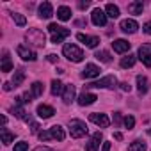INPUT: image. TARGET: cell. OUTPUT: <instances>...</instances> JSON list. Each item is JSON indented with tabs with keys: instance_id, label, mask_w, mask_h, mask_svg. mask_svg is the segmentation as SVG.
Masks as SVG:
<instances>
[{
	"instance_id": "9a60e30c",
	"label": "cell",
	"mask_w": 151,
	"mask_h": 151,
	"mask_svg": "<svg viewBox=\"0 0 151 151\" xmlns=\"http://www.w3.org/2000/svg\"><path fill=\"white\" fill-rule=\"evenodd\" d=\"M52 16H53V7H52V4H50V2H43V4L39 6V18L48 20V18H52Z\"/></svg>"
},
{
	"instance_id": "ffe728a7",
	"label": "cell",
	"mask_w": 151,
	"mask_h": 151,
	"mask_svg": "<svg viewBox=\"0 0 151 151\" xmlns=\"http://www.w3.org/2000/svg\"><path fill=\"white\" fill-rule=\"evenodd\" d=\"M50 133H52V139H55V140H64V139H66V132H64V128L59 126V124L52 126V128H50Z\"/></svg>"
},
{
	"instance_id": "f6af8a7d",
	"label": "cell",
	"mask_w": 151,
	"mask_h": 151,
	"mask_svg": "<svg viewBox=\"0 0 151 151\" xmlns=\"http://www.w3.org/2000/svg\"><path fill=\"white\" fill-rule=\"evenodd\" d=\"M101 151H110V142H103V149Z\"/></svg>"
},
{
	"instance_id": "7bdbcfd3",
	"label": "cell",
	"mask_w": 151,
	"mask_h": 151,
	"mask_svg": "<svg viewBox=\"0 0 151 151\" xmlns=\"http://www.w3.org/2000/svg\"><path fill=\"white\" fill-rule=\"evenodd\" d=\"M13 87H14V86H13L11 82H6V84H4V91H11Z\"/></svg>"
},
{
	"instance_id": "bcb514c9",
	"label": "cell",
	"mask_w": 151,
	"mask_h": 151,
	"mask_svg": "<svg viewBox=\"0 0 151 151\" xmlns=\"http://www.w3.org/2000/svg\"><path fill=\"white\" fill-rule=\"evenodd\" d=\"M34 151H53V149H50V147H41V146H39V147H36Z\"/></svg>"
},
{
	"instance_id": "f35d334b",
	"label": "cell",
	"mask_w": 151,
	"mask_h": 151,
	"mask_svg": "<svg viewBox=\"0 0 151 151\" xmlns=\"http://www.w3.org/2000/svg\"><path fill=\"white\" fill-rule=\"evenodd\" d=\"M119 87H121V91H124V93H130V91H132V86H130L128 82H123V84H119Z\"/></svg>"
},
{
	"instance_id": "f546056e",
	"label": "cell",
	"mask_w": 151,
	"mask_h": 151,
	"mask_svg": "<svg viewBox=\"0 0 151 151\" xmlns=\"http://www.w3.org/2000/svg\"><path fill=\"white\" fill-rule=\"evenodd\" d=\"M11 114H14L18 119H25V117H27V116H25V110H23V107H22V105L13 107V109H11Z\"/></svg>"
},
{
	"instance_id": "603a6c76",
	"label": "cell",
	"mask_w": 151,
	"mask_h": 151,
	"mask_svg": "<svg viewBox=\"0 0 151 151\" xmlns=\"http://www.w3.org/2000/svg\"><path fill=\"white\" fill-rule=\"evenodd\" d=\"M23 80H25V69H16L14 71V77H13V86L14 87H20L22 84H23Z\"/></svg>"
},
{
	"instance_id": "ee69618b",
	"label": "cell",
	"mask_w": 151,
	"mask_h": 151,
	"mask_svg": "<svg viewBox=\"0 0 151 151\" xmlns=\"http://www.w3.org/2000/svg\"><path fill=\"white\" fill-rule=\"evenodd\" d=\"M89 6H91L89 2H80V4H78V7H80V9H87Z\"/></svg>"
},
{
	"instance_id": "7a4b0ae2",
	"label": "cell",
	"mask_w": 151,
	"mask_h": 151,
	"mask_svg": "<svg viewBox=\"0 0 151 151\" xmlns=\"http://www.w3.org/2000/svg\"><path fill=\"white\" fill-rule=\"evenodd\" d=\"M48 30H50V34H52V43H62L69 34H71V30L69 29H64V27H60V25H57V23H50L48 25Z\"/></svg>"
},
{
	"instance_id": "6da1fadb",
	"label": "cell",
	"mask_w": 151,
	"mask_h": 151,
	"mask_svg": "<svg viewBox=\"0 0 151 151\" xmlns=\"http://www.w3.org/2000/svg\"><path fill=\"white\" fill-rule=\"evenodd\" d=\"M62 55L71 62H82L84 60V52L73 43H66L62 46Z\"/></svg>"
},
{
	"instance_id": "60d3db41",
	"label": "cell",
	"mask_w": 151,
	"mask_h": 151,
	"mask_svg": "<svg viewBox=\"0 0 151 151\" xmlns=\"http://www.w3.org/2000/svg\"><path fill=\"white\" fill-rule=\"evenodd\" d=\"M48 60H50V62H57V60H59V57H57L55 53H50V55H48Z\"/></svg>"
},
{
	"instance_id": "d6986e66",
	"label": "cell",
	"mask_w": 151,
	"mask_h": 151,
	"mask_svg": "<svg viewBox=\"0 0 151 151\" xmlns=\"http://www.w3.org/2000/svg\"><path fill=\"white\" fill-rule=\"evenodd\" d=\"M137 89H139V94H146L147 89H149V80L144 77V75H139L137 77Z\"/></svg>"
},
{
	"instance_id": "4fadbf2b",
	"label": "cell",
	"mask_w": 151,
	"mask_h": 151,
	"mask_svg": "<svg viewBox=\"0 0 151 151\" xmlns=\"http://www.w3.org/2000/svg\"><path fill=\"white\" fill-rule=\"evenodd\" d=\"M137 29H139V23L135 22V20H123L121 22V30L124 32V34H135L137 32Z\"/></svg>"
},
{
	"instance_id": "ba28073f",
	"label": "cell",
	"mask_w": 151,
	"mask_h": 151,
	"mask_svg": "<svg viewBox=\"0 0 151 151\" xmlns=\"http://www.w3.org/2000/svg\"><path fill=\"white\" fill-rule=\"evenodd\" d=\"M89 119H91L96 126H100V128H107V126L110 124L109 117H107L105 114H100V112H93V114H89Z\"/></svg>"
},
{
	"instance_id": "9c48e42d",
	"label": "cell",
	"mask_w": 151,
	"mask_h": 151,
	"mask_svg": "<svg viewBox=\"0 0 151 151\" xmlns=\"http://www.w3.org/2000/svg\"><path fill=\"white\" fill-rule=\"evenodd\" d=\"M101 140H103V135H101V132H96V133H94V135L89 139V142L86 144V151H98V147H100Z\"/></svg>"
},
{
	"instance_id": "5b68a950",
	"label": "cell",
	"mask_w": 151,
	"mask_h": 151,
	"mask_svg": "<svg viewBox=\"0 0 151 151\" xmlns=\"http://www.w3.org/2000/svg\"><path fill=\"white\" fill-rule=\"evenodd\" d=\"M25 37H27V41H29L30 45H34V46H37V48L45 46V41H46L45 34H43L41 30H37V29H30Z\"/></svg>"
},
{
	"instance_id": "5bb4252c",
	"label": "cell",
	"mask_w": 151,
	"mask_h": 151,
	"mask_svg": "<svg viewBox=\"0 0 151 151\" xmlns=\"http://www.w3.org/2000/svg\"><path fill=\"white\" fill-rule=\"evenodd\" d=\"M75 86L73 84H68V86H64V91H62V101L66 103V105H69L73 100H75Z\"/></svg>"
},
{
	"instance_id": "8d00e7d4",
	"label": "cell",
	"mask_w": 151,
	"mask_h": 151,
	"mask_svg": "<svg viewBox=\"0 0 151 151\" xmlns=\"http://www.w3.org/2000/svg\"><path fill=\"white\" fill-rule=\"evenodd\" d=\"M32 98H34V94H32V93H25V94L22 96V103H30V101H32Z\"/></svg>"
},
{
	"instance_id": "83f0119b",
	"label": "cell",
	"mask_w": 151,
	"mask_h": 151,
	"mask_svg": "<svg viewBox=\"0 0 151 151\" xmlns=\"http://www.w3.org/2000/svg\"><path fill=\"white\" fill-rule=\"evenodd\" d=\"M128 151H146V142H142V140H133V142L128 146Z\"/></svg>"
},
{
	"instance_id": "52a82bcc",
	"label": "cell",
	"mask_w": 151,
	"mask_h": 151,
	"mask_svg": "<svg viewBox=\"0 0 151 151\" xmlns=\"http://www.w3.org/2000/svg\"><path fill=\"white\" fill-rule=\"evenodd\" d=\"M16 52H18V55L23 59V60H36L37 59V53L34 52V50H30L29 46H25V45H20L18 48H16Z\"/></svg>"
},
{
	"instance_id": "836d02e7",
	"label": "cell",
	"mask_w": 151,
	"mask_h": 151,
	"mask_svg": "<svg viewBox=\"0 0 151 151\" xmlns=\"http://www.w3.org/2000/svg\"><path fill=\"white\" fill-rule=\"evenodd\" d=\"M124 126H126L128 130H132V128L135 126V119H133V116H126V117H124Z\"/></svg>"
},
{
	"instance_id": "7c38bea8",
	"label": "cell",
	"mask_w": 151,
	"mask_h": 151,
	"mask_svg": "<svg viewBox=\"0 0 151 151\" xmlns=\"http://www.w3.org/2000/svg\"><path fill=\"white\" fill-rule=\"evenodd\" d=\"M77 39L86 43L89 48H96L100 45V37L98 36H87V34H77Z\"/></svg>"
},
{
	"instance_id": "44dd1931",
	"label": "cell",
	"mask_w": 151,
	"mask_h": 151,
	"mask_svg": "<svg viewBox=\"0 0 151 151\" xmlns=\"http://www.w3.org/2000/svg\"><path fill=\"white\" fill-rule=\"evenodd\" d=\"M2 69L4 73H9L11 69H13V62H11V57H9V52L7 50H4V53H2Z\"/></svg>"
},
{
	"instance_id": "484cf974",
	"label": "cell",
	"mask_w": 151,
	"mask_h": 151,
	"mask_svg": "<svg viewBox=\"0 0 151 151\" xmlns=\"http://www.w3.org/2000/svg\"><path fill=\"white\" fill-rule=\"evenodd\" d=\"M0 135H2V142H4V146H9V144L14 140V133H11L7 128H2Z\"/></svg>"
},
{
	"instance_id": "e575fe53",
	"label": "cell",
	"mask_w": 151,
	"mask_h": 151,
	"mask_svg": "<svg viewBox=\"0 0 151 151\" xmlns=\"http://www.w3.org/2000/svg\"><path fill=\"white\" fill-rule=\"evenodd\" d=\"M25 121H27V123L30 124V132H32V133H37V128H39V124H37L36 121H32V119H30L29 116L25 117Z\"/></svg>"
},
{
	"instance_id": "c3c4849f",
	"label": "cell",
	"mask_w": 151,
	"mask_h": 151,
	"mask_svg": "<svg viewBox=\"0 0 151 151\" xmlns=\"http://www.w3.org/2000/svg\"><path fill=\"white\" fill-rule=\"evenodd\" d=\"M147 133H149V135H151V128H149V130H147Z\"/></svg>"
},
{
	"instance_id": "d6a6232c",
	"label": "cell",
	"mask_w": 151,
	"mask_h": 151,
	"mask_svg": "<svg viewBox=\"0 0 151 151\" xmlns=\"http://www.w3.org/2000/svg\"><path fill=\"white\" fill-rule=\"evenodd\" d=\"M98 60H101V62H110V53L109 52H105V50H101V52H96V55H94Z\"/></svg>"
},
{
	"instance_id": "8fae6325",
	"label": "cell",
	"mask_w": 151,
	"mask_h": 151,
	"mask_svg": "<svg viewBox=\"0 0 151 151\" xmlns=\"http://www.w3.org/2000/svg\"><path fill=\"white\" fill-rule=\"evenodd\" d=\"M80 77L82 78H96V77H100V68L96 64H87L84 68V71L80 73Z\"/></svg>"
},
{
	"instance_id": "f1b7e54d",
	"label": "cell",
	"mask_w": 151,
	"mask_h": 151,
	"mask_svg": "<svg viewBox=\"0 0 151 151\" xmlns=\"http://www.w3.org/2000/svg\"><path fill=\"white\" fill-rule=\"evenodd\" d=\"M105 11H107V16H110V18H117L119 16V7L114 6V4H107Z\"/></svg>"
},
{
	"instance_id": "ab89813d",
	"label": "cell",
	"mask_w": 151,
	"mask_h": 151,
	"mask_svg": "<svg viewBox=\"0 0 151 151\" xmlns=\"http://www.w3.org/2000/svg\"><path fill=\"white\" fill-rule=\"evenodd\" d=\"M142 29H144V32H146V34H149V36H151V22L144 23V27H142Z\"/></svg>"
},
{
	"instance_id": "74e56055",
	"label": "cell",
	"mask_w": 151,
	"mask_h": 151,
	"mask_svg": "<svg viewBox=\"0 0 151 151\" xmlns=\"http://www.w3.org/2000/svg\"><path fill=\"white\" fill-rule=\"evenodd\" d=\"M37 135H39V139H41V140H50V139H52V133H50V130H48V132H39Z\"/></svg>"
},
{
	"instance_id": "3957f363",
	"label": "cell",
	"mask_w": 151,
	"mask_h": 151,
	"mask_svg": "<svg viewBox=\"0 0 151 151\" xmlns=\"http://www.w3.org/2000/svg\"><path fill=\"white\" fill-rule=\"evenodd\" d=\"M69 133L73 139H80L87 133V124L80 119H71L69 121Z\"/></svg>"
},
{
	"instance_id": "4dcf8cb0",
	"label": "cell",
	"mask_w": 151,
	"mask_h": 151,
	"mask_svg": "<svg viewBox=\"0 0 151 151\" xmlns=\"http://www.w3.org/2000/svg\"><path fill=\"white\" fill-rule=\"evenodd\" d=\"M13 20H14V23H16L18 27H25V23H27L25 16L20 14V13H13Z\"/></svg>"
},
{
	"instance_id": "ac0fdd59",
	"label": "cell",
	"mask_w": 151,
	"mask_h": 151,
	"mask_svg": "<svg viewBox=\"0 0 151 151\" xmlns=\"http://www.w3.org/2000/svg\"><path fill=\"white\" fill-rule=\"evenodd\" d=\"M36 112H37V116H39L41 119H50V117L55 114V110H53L50 105H39Z\"/></svg>"
},
{
	"instance_id": "30bf717a",
	"label": "cell",
	"mask_w": 151,
	"mask_h": 151,
	"mask_svg": "<svg viewBox=\"0 0 151 151\" xmlns=\"http://www.w3.org/2000/svg\"><path fill=\"white\" fill-rule=\"evenodd\" d=\"M91 20L96 27H105L107 25V14L101 11V9H94L93 14H91Z\"/></svg>"
},
{
	"instance_id": "d590c367",
	"label": "cell",
	"mask_w": 151,
	"mask_h": 151,
	"mask_svg": "<svg viewBox=\"0 0 151 151\" xmlns=\"http://www.w3.org/2000/svg\"><path fill=\"white\" fill-rule=\"evenodd\" d=\"M29 149V144L27 142H18L14 144V151H27Z\"/></svg>"
},
{
	"instance_id": "2e32d148",
	"label": "cell",
	"mask_w": 151,
	"mask_h": 151,
	"mask_svg": "<svg viewBox=\"0 0 151 151\" xmlns=\"http://www.w3.org/2000/svg\"><path fill=\"white\" fill-rule=\"evenodd\" d=\"M96 100H98V98H96V94H93V93H82V94L78 96V105L87 107V105H93Z\"/></svg>"
},
{
	"instance_id": "b9f144b4",
	"label": "cell",
	"mask_w": 151,
	"mask_h": 151,
	"mask_svg": "<svg viewBox=\"0 0 151 151\" xmlns=\"http://www.w3.org/2000/svg\"><path fill=\"white\" fill-rule=\"evenodd\" d=\"M114 123H116V124H119V123H121V114H119V112H116V114H114Z\"/></svg>"
},
{
	"instance_id": "7dc6e473",
	"label": "cell",
	"mask_w": 151,
	"mask_h": 151,
	"mask_svg": "<svg viewBox=\"0 0 151 151\" xmlns=\"http://www.w3.org/2000/svg\"><path fill=\"white\" fill-rule=\"evenodd\" d=\"M114 137H116V139H117V140H121V139H123V135H121V133H119V132H117V133H114Z\"/></svg>"
},
{
	"instance_id": "4316f807",
	"label": "cell",
	"mask_w": 151,
	"mask_h": 151,
	"mask_svg": "<svg viewBox=\"0 0 151 151\" xmlns=\"http://www.w3.org/2000/svg\"><path fill=\"white\" fill-rule=\"evenodd\" d=\"M135 60H137V57L132 55V53H128L126 57L121 59V68H124V69H126V68H132V66L135 64Z\"/></svg>"
},
{
	"instance_id": "1f68e13d",
	"label": "cell",
	"mask_w": 151,
	"mask_h": 151,
	"mask_svg": "<svg viewBox=\"0 0 151 151\" xmlns=\"http://www.w3.org/2000/svg\"><path fill=\"white\" fill-rule=\"evenodd\" d=\"M32 94H34V98H39L43 94V84L41 82H34L32 84Z\"/></svg>"
},
{
	"instance_id": "d4e9b609",
	"label": "cell",
	"mask_w": 151,
	"mask_h": 151,
	"mask_svg": "<svg viewBox=\"0 0 151 151\" xmlns=\"http://www.w3.org/2000/svg\"><path fill=\"white\" fill-rule=\"evenodd\" d=\"M142 11H144V4L142 2H132V4H128V13H132V14H142Z\"/></svg>"
},
{
	"instance_id": "8992f818",
	"label": "cell",
	"mask_w": 151,
	"mask_h": 151,
	"mask_svg": "<svg viewBox=\"0 0 151 151\" xmlns=\"http://www.w3.org/2000/svg\"><path fill=\"white\" fill-rule=\"evenodd\" d=\"M137 59H140L147 68H151V45H142V46L139 48Z\"/></svg>"
},
{
	"instance_id": "cb8c5ba5",
	"label": "cell",
	"mask_w": 151,
	"mask_h": 151,
	"mask_svg": "<svg viewBox=\"0 0 151 151\" xmlns=\"http://www.w3.org/2000/svg\"><path fill=\"white\" fill-rule=\"evenodd\" d=\"M50 91H52L53 96L62 94V91H64V84H62L60 80H52V84H50Z\"/></svg>"
},
{
	"instance_id": "277c9868",
	"label": "cell",
	"mask_w": 151,
	"mask_h": 151,
	"mask_svg": "<svg viewBox=\"0 0 151 151\" xmlns=\"http://www.w3.org/2000/svg\"><path fill=\"white\" fill-rule=\"evenodd\" d=\"M117 86V78L114 75H109V77H103L96 82H91L87 87H96V89H114Z\"/></svg>"
},
{
	"instance_id": "e0dca14e",
	"label": "cell",
	"mask_w": 151,
	"mask_h": 151,
	"mask_svg": "<svg viewBox=\"0 0 151 151\" xmlns=\"http://www.w3.org/2000/svg\"><path fill=\"white\" fill-rule=\"evenodd\" d=\"M112 46H114V52H117V53H124V52L130 50L132 45H130L126 39H116V41L112 43Z\"/></svg>"
},
{
	"instance_id": "7402d4cb",
	"label": "cell",
	"mask_w": 151,
	"mask_h": 151,
	"mask_svg": "<svg viewBox=\"0 0 151 151\" xmlns=\"http://www.w3.org/2000/svg\"><path fill=\"white\" fill-rule=\"evenodd\" d=\"M57 18H59L60 22H68V20L71 18V9H69L68 6H60V7H57Z\"/></svg>"
}]
</instances>
